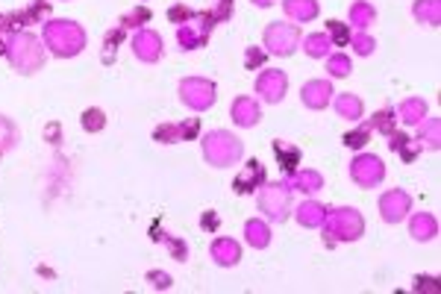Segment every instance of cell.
<instances>
[{
  "instance_id": "obj_29",
  "label": "cell",
  "mask_w": 441,
  "mask_h": 294,
  "mask_svg": "<svg viewBox=\"0 0 441 294\" xmlns=\"http://www.w3.org/2000/svg\"><path fill=\"white\" fill-rule=\"evenodd\" d=\"M329 48H333V41H329V36H324V33H315V36H306V41H303V51L309 53V56H329Z\"/></svg>"
},
{
  "instance_id": "obj_36",
  "label": "cell",
  "mask_w": 441,
  "mask_h": 294,
  "mask_svg": "<svg viewBox=\"0 0 441 294\" xmlns=\"http://www.w3.org/2000/svg\"><path fill=\"white\" fill-rule=\"evenodd\" d=\"M368 135H371V130L368 127H359V130H353V132L344 135V145L347 147H365L368 145Z\"/></svg>"
},
{
  "instance_id": "obj_27",
  "label": "cell",
  "mask_w": 441,
  "mask_h": 294,
  "mask_svg": "<svg viewBox=\"0 0 441 294\" xmlns=\"http://www.w3.org/2000/svg\"><path fill=\"white\" fill-rule=\"evenodd\" d=\"M336 112L341 118H347V121H359L362 118V100L356 98V95H339L336 98Z\"/></svg>"
},
{
  "instance_id": "obj_31",
  "label": "cell",
  "mask_w": 441,
  "mask_h": 294,
  "mask_svg": "<svg viewBox=\"0 0 441 294\" xmlns=\"http://www.w3.org/2000/svg\"><path fill=\"white\" fill-rule=\"evenodd\" d=\"M326 71H329V77H347L350 74V59L344 53L326 56Z\"/></svg>"
},
{
  "instance_id": "obj_43",
  "label": "cell",
  "mask_w": 441,
  "mask_h": 294,
  "mask_svg": "<svg viewBox=\"0 0 441 294\" xmlns=\"http://www.w3.org/2000/svg\"><path fill=\"white\" fill-rule=\"evenodd\" d=\"M215 227H218V215L206 212V215H203V230H215Z\"/></svg>"
},
{
  "instance_id": "obj_25",
  "label": "cell",
  "mask_w": 441,
  "mask_h": 294,
  "mask_svg": "<svg viewBox=\"0 0 441 294\" xmlns=\"http://www.w3.org/2000/svg\"><path fill=\"white\" fill-rule=\"evenodd\" d=\"M245 236H248V244L256 247V251H262V247H268L271 244V230H268V224L253 218L245 224Z\"/></svg>"
},
{
  "instance_id": "obj_32",
  "label": "cell",
  "mask_w": 441,
  "mask_h": 294,
  "mask_svg": "<svg viewBox=\"0 0 441 294\" xmlns=\"http://www.w3.org/2000/svg\"><path fill=\"white\" fill-rule=\"evenodd\" d=\"M15 127H12V121L9 118H4L0 115V153H6V150H12V145H15Z\"/></svg>"
},
{
  "instance_id": "obj_35",
  "label": "cell",
  "mask_w": 441,
  "mask_h": 294,
  "mask_svg": "<svg viewBox=\"0 0 441 294\" xmlns=\"http://www.w3.org/2000/svg\"><path fill=\"white\" fill-rule=\"evenodd\" d=\"M350 27L347 24H341V21H329V41L333 44H347L350 41Z\"/></svg>"
},
{
  "instance_id": "obj_21",
  "label": "cell",
  "mask_w": 441,
  "mask_h": 294,
  "mask_svg": "<svg viewBox=\"0 0 441 294\" xmlns=\"http://www.w3.org/2000/svg\"><path fill=\"white\" fill-rule=\"evenodd\" d=\"M418 145L430 147V150L441 147V124H438V118H424L421 124H418Z\"/></svg>"
},
{
  "instance_id": "obj_4",
  "label": "cell",
  "mask_w": 441,
  "mask_h": 294,
  "mask_svg": "<svg viewBox=\"0 0 441 294\" xmlns=\"http://www.w3.org/2000/svg\"><path fill=\"white\" fill-rule=\"evenodd\" d=\"M245 153V145L241 139H235L233 132L227 130H212L203 135V156L206 162L215 165V168H227V165H235Z\"/></svg>"
},
{
  "instance_id": "obj_28",
  "label": "cell",
  "mask_w": 441,
  "mask_h": 294,
  "mask_svg": "<svg viewBox=\"0 0 441 294\" xmlns=\"http://www.w3.org/2000/svg\"><path fill=\"white\" fill-rule=\"evenodd\" d=\"M391 150L397 153V156H403L406 162H412L418 153H421V145H418L415 139H409V135H394L391 132Z\"/></svg>"
},
{
  "instance_id": "obj_30",
  "label": "cell",
  "mask_w": 441,
  "mask_h": 294,
  "mask_svg": "<svg viewBox=\"0 0 441 294\" xmlns=\"http://www.w3.org/2000/svg\"><path fill=\"white\" fill-rule=\"evenodd\" d=\"M394 124H397V118H394V109L391 106H386L383 112H377V115H373V121H371V127L377 130V132H394Z\"/></svg>"
},
{
  "instance_id": "obj_39",
  "label": "cell",
  "mask_w": 441,
  "mask_h": 294,
  "mask_svg": "<svg viewBox=\"0 0 441 294\" xmlns=\"http://www.w3.org/2000/svg\"><path fill=\"white\" fill-rule=\"evenodd\" d=\"M147 18H150L147 9H136V12H129V15L124 18V27H139V21H147Z\"/></svg>"
},
{
  "instance_id": "obj_10",
  "label": "cell",
  "mask_w": 441,
  "mask_h": 294,
  "mask_svg": "<svg viewBox=\"0 0 441 294\" xmlns=\"http://www.w3.org/2000/svg\"><path fill=\"white\" fill-rule=\"evenodd\" d=\"M409 209H412V197L403 189H391L380 197V215L388 224H400L409 215Z\"/></svg>"
},
{
  "instance_id": "obj_9",
  "label": "cell",
  "mask_w": 441,
  "mask_h": 294,
  "mask_svg": "<svg viewBox=\"0 0 441 294\" xmlns=\"http://www.w3.org/2000/svg\"><path fill=\"white\" fill-rule=\"evenodd\" d=\"M256 92L265 103H280L289 92V77L285 71H277V68H268V71H262L259 80H256Z\"/></svg>"
},
{
  "instance_id": "obj_1",
  "label": "cell",
  "mask_w": 441,
  "mask_h": 294,
  "mask_svg": "<svg viewBox=\"0 0 441 294\" xmlns=\"http://www.w3.org/2000/svg\"><path fill=\"white\" fill-rule=\"evenodd\" d=\"M41 41L53 56H77L83 48H85V33L77 21H65V18H53L44 24V33H41Z\"/></svg>"
},
{
  "instance_id": "obj_17",
  "label": "cell",
  "mask_w": 441,
  "mask_h": 294,
  "mask_svg": "<svg viewBox=\"0 0 441 294\" xmlns=\"http://www.w3.org/2000/svg\"><path fill=\"white\" fill-rule=\"evenodd\" d=\"M212 259H215L218 265H224V268L238 265L241 247H238L233 238H215V241H212Z\"/></svg>"
},
{
  "instance_id": "obj_15",
  "label": "cell",
  "mask_w": 441,
  "mask_h": 294,
  "mask_svg": "<svg viewBox=\"0 0 441 294\" xmlns=\"http://www.w3.org/2000/svg\"><path fill=\"white\" fill-rule=\"evenodd\" d=\"M262 183H265V168H262L259 162H248L245 171L235 174L233 189H235L238 194H250L253 189H262Z\"/></svg>"
},
{
  "instance_id": "obj_34",
  "label": "cell",
  "mask_w": 441,
  "mask_h": 294,
  "mask_svg": "<svg viewBox=\"0 0 441 294\" xmlns=\"http://www.w3.org/2000/svg\"><path fill=\"white\" fill-rule=\"evenodd\" d=\"M103 124H106V118H103V109H85V115H83V127H85L88 132H97V130H103Z\"/></svg>"
},
{
  "instance_id": "obj_33",
  "label": "cell",
  "mask_w": 441,
  "mask_h": 294,
  "mask_svg": "<svg viewBox=\"0 0 441 294\" xmlns=\"http://www.w3.org/2000/svg\"><path fill=\"white\" fill-rule=\"evenodd\" d=\"M350 41H353V51H356L359 56H371V53H373V48H377V41H373L368 33H356V36H350Z\"/></svg>"
},
{
  "instance_id": "obj_19",
  "label": "cell",
  "mask_w": 441,
  "mask_h": 294,
  "mask_svg": "<svg viewBox=\"0 0 441 294\" xmlns=\"http://www.w3.org/2000/svg\"><path fill=\"white\" fill-rule=\"evenodd\" d=\"M412 15L427 27H438L441 24V0H415Z\"/></svg>"
},
{
  "instance_id": "obj_20",
  "label": "cell",
  "mask_w": 441,
  "mask_h": 294,
  "mask_svg": "<svg viewBox=\"0 0 441 294\" xmlns=\"http://www.w3.org/2000/svg\"><path fill=\"white\" fill-rule=\"evenodd\" d=\"M397 115H400V121L403 124H409V127H418L424 118H427V100H421V98H409V100H403L400 103V109H397Z\"/></svg>"
},
{
  "instance_id": "obj_22",
  "label": "cell",
  "mask_w": 441,
  "mask_h": 294,
  "mask_svg": "<svg viewBox=\"0 0 441 294\" xmlns=\"http://www.w3.org/2000/svg\"><path fill=\"white\" fill-rule=\"evenodd\" d=\"M282 9L292 21H312L318 15V0H282Z\"/></svg>"
},
{
  "instance_id": "obj_23",
  "label": "cell",
  "mask_w": 441,
  "mask_h": 294,
  "mask_svg": "<svg viewBox=\"0 0 441 294\" xmlns=\"http://www.w3.org/2000/svg\"><path fill=\"white\" fill-rule=\"evenodd\" d=\"M373 21H377V9H373L368 0H356V4L350 6V24L356 27L359 33H365Z\"/></svg>"
},
{
  "instance_id": "obj_24",
  "label": "cell",
  "mask_w": 441,
  "mask_h": 294,
  "mask_svg": "<svg viewBox=\"0 0 441 294\" xmlns=\"http://www.w3.org/2000/svg\"><path fill=\"white\" fill-rule=\"evenodd\" d=\"M324 218H326V206H321L318 200H306L297 206V221L303 227H321Z\"/></svg>"
},
{
  "instance_id": "obj_41",
  "label": "cell",
  "mask_w": 441,
  "mask_h": 294,
  "mask_svg": "<svg viewBox=\"0 0 441 294\" xmlns=\"http://www.w3.org/2000/svg\"><path fill=\"white\" fill-rule=\"evenodd\" d=\"M150 280H156V283H153V288H168L171 285V277L168 274H156V271L150 274Z\"/></svg>"
},
{
  "instance_id": "obj_38",
  "label": "cell",
  "mask_w": 441,
  "mask_h": 294,
  "mask_svg": "<svg viewBox=\"0 0 441 294\" xmlns=\"http://www.w3.org/2000/svg\"><path fill=\"white\" fill-rule=\"evenodd\" d=\"M165 244L174 251V259H180V262L186 259V253H188V251H186V244H183L180 238H171V236H165Z\"/></svg>"
},
{
  "instance_id": "obj_14",
  "label": "cell",
  "mask_w": 441,
  "mask_h": 294,
  "mask_svg": "<svg viewBox=\"0 0 441 294\" xmlns=\"http://www.w3.org/2000/svg\"><path fill=\"white\" fill-rule=\"evenodd\" d=\"M230 115L238 127H253L259 118H262V109L253 98H235L233 100V109H230Z\"/></svg>"
},
{
  "instance_id": "obj_3",
  "label": "cell",
  "mask_w": 441,
  "mask_h": 294,
  "mask_svg": "<svg viewBox=\"0 0 441 294\" xmlns=\"http://www.w3.org/2000/svg\"><path fill=\"white\" fill-rule=\"evenodd\" d=\"M321 227H324L326 244H336V241H356V238H362V233H365V218H362L359 209L344 206V209H336V212H326V218H324Z\"/></svg>"
},
{
  "instance_id": "obj_42",
  "label": "cell",
  "mask_w": 441,
  "mask_h": 294,
  "mask_svg": "<svg viewBox=\"0 0 441 294\" xmlns=\"http://www.w3.org/2000/svg\"><path fill=\"white\" fill-rule=\"evenodd\" d=\"M171 18H174V21H183V24H186V21L191 18V12H188L186 6H174V9H171Z\"/></svg>"
},
{
  "instance_id": "obj_13",
  "label": "cell",
  "mask_w": 441,
  "mask_h": 294,
  "mask_svg": "<svg viewBox=\"0 0 441 294\" xmlns=\"http://www.w3.org/2000/svg\"><path fill=\"white\" fill-rule=\"evenodd\" d=\"M132 53H136L142 62H156L162 56V38L153 30H142L132 36Z\"/></svg>"
},
{
  "instance_id": "obj_40",
  "label": "cell",
  "mask_w": 441,
  "mask_h": 294,
  "mask_svg": "<svg viewBox=\"0 0 441 294\" xmlns=\"http://www.w3.org/2000/svg\"><path fill=\"white\" fill-rule=\"evenodd\" d=\"M262 59H265V53H262L259 48H250V51H248V68H256V65H262Z\"/></svg>"
},
{
  "instance_id": "obj_12",
  "label": "cell",
  "mask_w": 441,
  "mask_h": 294,
  "mask_svg": "<svg viewBox=\"0 0 441 294\" xmlns=\"http://www.w3.org/2000/svg\"><path fill=\"white\" fill-rule=\"evenodd\" d=\"M333 83L329 80H309L303 88H300V98H303V106L309 109H324L333 100Z\"/></svg>"
},
{
  "instance_id": "obj_2",
  "label": "cell",
  "mask_w": 441,
  "mask_h": 294,
  "mask_svg": "<svg viewBox=\"0 0 441 294\" xmlns=\"http://www.w3.org/2000/svg\"><path fill=\"white\" fill-rule=\"evenodd\" d=\"M6 56L18 74H36L44 65V48L33 33H15L6 41Z\"/></svg>"
},
{
  "instance_id": "obj_26",
  "label": "cell",
  "mask_w": 441,
  "mask_h": 294,
  "mask_svg": "<svg viewBox=\"0 0 441 294\" xmlns=\"http://www.w3.org/2000/svg\"><path fill=\"white\" fill-rule=\"evenodd\" d=\"M274 153H277V159H280V168L294 174V168L300 165V150L294 145H289V142H274Z\"/></svg>"
},
{
  "instance_id": "obj_6",
  "label": "cell",
  "mask_w": 441,
  "mask_h": 294,
  "mask_svg": "<svg viewBox=\"0 0 441 294\" xmlns=\"http://www.w3.org/2000/svg\"><path fill=\"white\" fill-rule=\"evenodd\" d=\"M215 83L203 80V77H188L180 83V100L194 109V112H206L212 103H215Z\"/></svg>"
},
{
  "instance_id": "obj_8",
  "label": "cell",
  "mask_w": 441,
  "mask_h": 294,
  "mask_svg": "<svg viewBox=\"0 0 441 294\" xmlns=\"http://www.w3.org/2000/svg\"><path fill=\"white\" fill-rule=\"evenodd\" d=\"M297 41H300V33L294 24H282V21H277V24H271L265 30V48H268V53H274V56L294 53Z\"/></svg>"
},
{
  "instance_id": "obj_7",
  "label": "cell",
  "mask_w": 441,
  "mask_h": 294,
  "mask_svg": "<svg viewBox=\"0 0 441 294\" xmlns=\"http://www.w3.org/2000/svg\"><path fill=\"white\" fill-rule=\"evenodd\" d=\"M350 177H353V183H356V186H362V189H373V186H380V183H383L386 165H383L380 156L362 153V156H356V159L350 162Z\"/></svg>"
},
{
  "instance_id": "obj_44",
  "label": "cell",
  "mask_w": 441,
  "mask_h": 294,
  "mask_svg": "<svg viewBox=\"0 0 441 294\" xmlns=\"http://www.w3.org/2000/svg\"><path fill=\"white\" fill-rule=\"evenodd\" d=\"M253 4H256V6H271L274 0H253Z\"/></svg>"
},
{
  "instance_id": "obj_11",
  "label": "cell",
  "mask_w": 441,
  "mask_h": 294,
  "mask_svg": "<svg viewBox=\"0 0 441 294\" xmlns=\"http://www.w3.org/2000/svg\"><path fill=\"white\" fill-rule=\"evenodd\" d=\"M212 27H215V21L209 15L201 18V21H186V24L180 27V33H176V38H180V44L186 51H197V48H203V41H206Z\"/></svg>"
},
{
  "instance_id": "obj_16",
  "label": "cell",
  "mask_w": 441,
  "mask_h": 294,
  "mask_svg": "<svg viewBox=\"0 0 441 294\" xmlns=\"http://www.w3.org/2000/svg\"><path fill=\"white\" fill-rule=\"evenodd\" d=\"M285 183H289V189L294 191H303V194H315V191H321L324 189V177L318 174V171H294L289 179H285Z\"/></svg>"
},
{
  "instance_id": "obj_37",
  "label": "cell",
  "mask_w": 441,
  "mask_h": 294,
  "mask_svg": "<svg viewBox=\"0 0 441 294\" xmlns=\"http://www.w3.org/2000/svg\"><path fill=\"white\" fill-rule=\"evenodd\" d=\"M156 139L165 142V145H171V142H180L183 135H180V127H171V124H168V127H159V130H156Z\"/></svg>"
},
{
  "instance_id": "obj_5",
  "label": "cell",
  "mask_w": 441,
  "mask_h": 294,
  "mask_svg": "<svg viewBox=\"0 0 441 294\" xmlns=\"http://www.w3.org/2000/svg\"><path fill=\"white\" fill-rule=\"evenodd\" d=\"M259 209L268 215V221L282 224L292 212V189H289V183H262Z\"/></svg>"
},
{
  "instance_id": "obj_18",
  "label": "cell",
  "mask_w": 441,
  "mask_h": 294,
  "mask_svg": "<svg viewBox=\"0 0 441 294\" xmlns=\"http://www.w3.org/2000/svg\"><path fill=\"white\" fill-rule=\"evenodd\" d=\"M409 233H412V238H418V241H430V238H435V233H438V221H435L430 212H418V215L412 218V224H409Z\"/></svg>"
}]
</instances>
